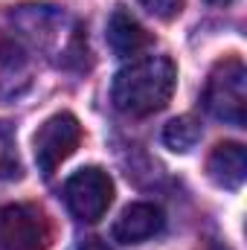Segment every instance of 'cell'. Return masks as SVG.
Here are the masks:
<instances>
[{"label":"cell","instance_id":"8","mask_svg":"<svg viewBox=\"0 0 247 250\" xmlns=\"http://www.w3.org/2000/svg\"><path fill=\"white\" fill-rule=\"evenodd\" d=\"M206 175L215 187L236 192L247 178L245 146L242 143H218L206 157Z\"/></svg>","mask_w":247,"mask_h":250},{"label":"cell","instance_id":"9","mask_svg":"<svg viewBox=\"0 0 247 250\" xmlns=\"http://www.w3.org/2000/svg\"><path fill=\"white\" fill-rule=\"evenodd\" d=\"M108 44L120 59H137L151 44V35L128 9L117 6L108 18Z\"/></svg>","mask_w":247,"mask_h":250},{"label":"cell","instance_id":"11","mask_svg":"<svg viewBox=\"0 0 247 250\" xmlns=\"http://www.w3.org/2000/svg\"><path fill=\"white\" fill-rule=\"evenodd\" d=\"M21 175V160L15 148V134L6 123H0V181L18 178Z\"/></svg>","mask_w":247,"mask_h":250},{"label":"cell","instance_id":"5","mask_svg":"<svg viewBox=\"0 0 247 250\" xmlns=\"http://www.w3.org/2000/svg\"><path fill=\"white\" fill-rule=\"evenodd\" d=\"M64 204L73 212V218L93 224L99 221L108 207L114 204V181L99 166H84L64 184Z\"/></svg>","mask_w":247,"mask_h":250},{"label":"cell","instance_id":"12","mask_svg":"<svg viewBox=\"0 0 247 250\" xmlns=\"http://www.w3.org/2000/svg\"><path fill=\"white\" fill-rule=\"evenodd\" d=\"M137 3L157 21H175L184 12V0H137Z\"/></svg>","mask_w":247,"mask_h":250},{"label":"cell","instance_id":"14","mask_svg":"<svg viewBox=\"0 0 247 250\" xmlns=\"http://www.w3.org/2000/svg\"><path fill=\"white\" fill-rule=\"evenodd\" d=\"M209 6H230V3H236V0H206Z\"/></svg>","mask_w":247,"mask_h":250},{"label":"cell","instance_id":"13","mask_svg":"<svg viewBox=\"0 0 247 250\" xmlns=\"http://www.w3.org/2000/svg\"><path fill=\"white\" fill-rule=\"evenodd\" d=\"M79 250H111L102 239H87V242H82L79 245Z\"/></svg>","mask_w":247,"mask_h":250},{"label":"cell","instance_id":"2","mask_svg":"<svg viewBox=\"0 0 247 250\" xmlns=\"http://www.w3.org/2000/svg\"><path fill=\"white\" fill-rule=\"evenodd\" d=\"M178 87V70L169 56H137L114 76L111 99L125 117H151L163 111Z\"/></svg>","mask_w":247,"mask_h":250},{"label":"cell","instance_id":"4","mask_svg":"<svg viewBox=\"0 0 247 250\" xmlns=\"http://www.w3.org/2000/svg\"><path fill=\"white\" fill-rule=\"evenodd\" d=\"M53 245V227L35 204L0 207V250H47Z\"/></svg>","mask_w":247,"mask_h":250},{"label":"cell","instance_id":"10","mask_svg":"<svg viewBox=\"0 0 247 250\" xmlns=\"http://www.w3.org/2000/svg\"><path fill=\"white\" fill-rule=\"evenodd\" d=\"M201 140V123L195 117H178L163 128V143L172 148V151H192Z\"/></svg>","mask_w":247,"mask_h":250},{"label":"cell","instance_id":"1","mask_svg":"<svg viewBox=\"0 0 247 250\" xmlns=\"http://www.w3.org/2000/svg\"><path fill=\"white\" fill-rule=\"evenodd\" d=\"M9 23L15 29V38L44 56L47 62L64 70H82L87 64V38L82 23L67 15L59 6H47V3H26L12 9Z\"/></svg>","mask_w":247,"mask_h":250},{"label":"cell","instance_id":"6","mask_svg":"<svg viewBox=\"0 0 247 250\" xmlns=\"http://www.w3.org/2000/svg\"><path fill=\"white\" fill-rule=\"evenodd\" d=\"M82 125L73 114H53L47 123L35 131V163L44 178H53L56 169L79 148Z\"/></svg>","mask_w":247,"mask_h":250},{"label":"cell","instance_id":"3","mask_svg":"<svg viewBox=\"0 0 247 250\" xmlns=\"http://www.w3.org/2000/svg\"><path fill=\"white\" fill-rule=\"evenodd\" d=\"M204 108L227 125L242 128L247 120V70L242 59H224L212 67L204 87Z\"/></svg>","mask_w":247,"mask_h":250},{"label":"cell","instance_id":"7","mask_svg":"<svg viewBox=\"0 0 247 250\" xmlns=\"http://www.w3.org/2000/svg\"><path fill=\"white\" fill-rule=\"evenodd\" d=\"M166 227V215L157 204L148 201H137L131 207H125L114 224V239L123 245H143L148 239H154L160 230Z\"/></svg>","mask_w":247,"mask_h":250}]
</instances>
